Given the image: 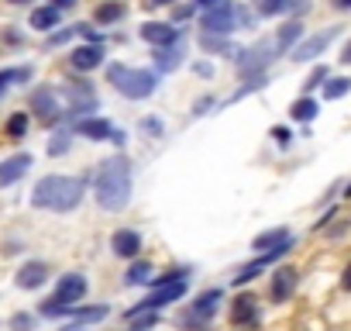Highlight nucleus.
Masks as SVG:
<instances>
[{"label":"nucleus","instance_id":"42","mask_svg":"<svg viewBox=\"0 0 351 331\" xmlns=\"http://www.w3.org/2000/svg\"><path fill=\"white\" fill-rule=\"evenodd\" d=\"M341 62H348V66H351V42L344 45V52H341Z\"/></svg>","mask_w":351,"mask_h":331},{"label":"nucleus","instance_id":"35","mask_svg":"<svg viewBox=\"0 0 351 331\" xmlns=\"http://www.w3.org/2000/svg\"><path fill=\"white\" fill-rule=\"evenodd\" d=\"M69 148V135H56V141L49 145V155H62Z\"/></svg>","mask_w":351,"mask_h":331},{"label":"nucleus","instance_id":"40","mask_svg":"<svg viewBox=\"0 0 351 331\" xmlns=\"http://www.w3.org/2000/svg\"><path fill=\"white\" fill-rule=\"evenodd\" d=\"M145 128H148V131H158V135H162V121H155V117H148V121H145Z\"/></svg>","mask_w":351,"mask_h":331},{"label":"nucleus","instance_id":"47","mask_svg":"<svg viewBox=\"0 0 351 331\" xmlns=\"http://www.w3.org/2000/svg\"><path fill=\"white\" fill-rule=\"evenodd\" d=\"M344 197H351V187H348V194H344Z\"/></svg>","mask_w":351,"mask_h":331},{"label":"nucleus","instance_id":"33","mask_svg":"<svg viewBox=\"0 0 351 331\" xmlns=\"http://www.w3.org/2000/svg\"><path fill=\"white\" fill-rule=\"evenodd\" d=\"M200 45H204L207 52H221V49H224V38H221V35H210V32H204Z\"/></svg>","mask_w":351,"mask_h":331},{"label":"nucleus","instance_id":"11","mask_svg":"<svg viewBox=\"0 0 351 331\" xmlns=\"http://www.w3.org/2000/svg\"><path fill=\"white\" fill-rule=\"evenodd\" d=\"M141 38L152 42L155 49H165V45H172L176 38H180V32H176L172 25H162V21H148V25H141Z\"/></svg>","mask_w":351,"mask_h":331},{"label":"nucleus","instance_id":"7","mask_svg":"<svg viewBox=\"0 0 351 331\" xmlns=\"http://www.w3.org/2000/svg\"><path fill=\"white\" fill-rule=\"evenodd\" d=\"M32 111H35V114H38V121H45V124H56V121H62L59 90H52V87H38V90L32 93Z\"/></svg>","mask_w":351,"mask_h":331},{"label":"nucleus","instance_id":"41","mask_svg":"<svg viewBox=\"0 0 351 331\" xmlns=\"http://www.w3.org/2000/svg\"><path fill=\"white\" fill-rule=\"evenodd\" d=\"M341 283H344V290H351V266H344V276H341Z\"/></svg>","mask_w":351,"mask_h":331},{"label":"nucleus","instance_id":"1","mask_svg":"<svg viewBox=\"0 0 351 331\" xmlns=\"http://www.w3.org/2000/svg\"><path fill=\"white\" fill-rule=\"evenodd\" d=\"M131 201V166L114 155L107 162H100L97 170V204L104 211H124Z\"/></svg>","mask_w":351,"mask_h":331},{"label":"nucleus","instance_id":"21","mask_svg":"<svg viewBox=\"0 0 351 331\" xmlns=\"http://www.w3.org/2000/svg\"><path fill=\"white\" fill-rule=\"evenodd\" d=\"M293 235H289V228H276V231H262L255 242H252V249H258V252H269V249H276V245H282V242H289Z\"/></svg>","mask_w":351,"mask_h":331},{"label":"nucleus","instance_id":"30","mask_svg":"<svg viewBox=\"0 0 351 331\" xmlns=\"http://www.w3.org/2000/svg\"><path fill=\"white\" fill-rule=\"evenodd\" d=\"M255 8H258V14L276 18V14H282V11L289 8V0H255Z\"/></svg>","mask_w":351,"mask_h":331},{"label":"nucleus","instance_id":"39","mask_svg":"<svg viewBox=\"0 0 351 331\" xmlns=\"http://www.w3.org/2000/svg\"><path fill=\"white\" fill-rule=\"evenodd\" d=\"M76 4H80V0H52L56 11H69V8H76Z\"/></svg>","mask_w":351,"mask_h":331},{"label":"nucleus","instance_id":"6","mask_svg":"<svg viewBox=\"0 0 351 331\" xmlns=\"http://www.w3.org/2000/svg\"><path fill=\"white\" fill-rule=\"evenodd\" d=\"M59 93L69 100V114L76 121L80 117H90V111H97V93L90 90V83H73V87H62Z\"/></svg>","mask_w":351,"mask_h":331},{"label":"nucleus","instance_id":"22","mask_svg":"<svg viewBox=\"0 0 351 331\" xmlns=\"http://www.w3.org/2000/svg\"><path fill=\"white\" fill-rule=\"evenodd\" d=\"M124 18V4H117V0H104V4L93 11V21L97 25H114Z\"/></svg>","mask_w":351,"mask_h":331},{"label":"nucleus","instance_id":"9","mask_svg":"<svg viewBox=\"0 0 351 331\" xmlns=\"http://www.w3.org/2000/svg\"><path fill=\"white\" fill-rule=\"evenodd\" d=\"M83 297H86V279H83L80 273H66V276L59 279V286H56V300L76 304V300H83Z\"/></svg>","mask_w":351,"mask_h":331},{"label":"nucleus","instance_id":"13","mask_svg":"<svg viewBox=\"0 0 351 331\" xmlns=\"http://www.w3.org/2000/svg\"><path fill=\"white\" fill-rule=\"evenodd\" d=\"M73 128H76V135H83V138H90V141L114 138V128H110V121H104V117H80Z\"/></svg>","mask_w":351,"mask_h":331},{"label":"nucleus","instance_id":"29","mask_svg":"<svg viewBox=\"0 0 351 331\" xmlns=\"http://www.w3.org/2000/svg\"><path fill=\"white\" fill-rule=\"evenodd\" d=\"M4 131H8V138H25V131H28V114H25V111H18V114L8 121V128H4Z\"/></svg>","mask_w":351,"mask_h":331},{"label":"nucleus","instance_id":"28","mask_svg":"<svg viewBox=\"0 0 351 331\" xmlns=\"http://www.w3.org/2000/svg\"><path fill=\"white\" fill-rule=\"evenodd\" d=\"M348 90H351V80H344V76L327 80V87H324V100H337V97H344Z\"/></svg>","mask_w":351,"mask_h":331},{"label":"nucleus","instance_id":"10","mask_svg":"<svg viewBox=\"0 0 351 331\" xmlns=\"http://www.w3.org/2000/svg\"><path fill=\"white\" fill-rule=\"evenodd\" d=\"M110 249H114V255H121V259H134V255L141 252V235L131 231V228H121V231H114Z\"/></svg>","mask_w":351,"mask_h":331},{"label":"nucleus","instance_id":"31","mask_svg":"<svg viewBox=\"0 0 351 331\" xmlns=\"http://www.w3.org/2000/svg\"><path fill=\"white\" fill-rule=\"evenodd\" d=\"M262 269H265V262H262V259H255L252 266H245V269H241V273L234 276V286H241V283H252V279H255V276H258Z\"/></svg>","mask_w":351,"mask_h":331},{"label":"nucleus","instance_id":"15","mask_svg":"<svg viewBox=\"0 0 351 331\" xmlns=\"http://www.w3.org/2000/svg\"><path fill=\"white\" fill-rule=\"evenodd\" d=\"M293 290H296V269H289V266L276 269V276H272V290H269L272 300H276V304H286Z\"/></svg>","mask_w":351,"mask_h":331},{"label":"nucleus","instance_id":"27","mask_svg":"<svg viewBox=\"0 0 351 331\" xmlns=\"http://www.w3.org/2000/svg\"><path fill=\"white\" fill-rule=\"evenodd\" d=\"M107 314V307H66V317H76V321H100Z\"/></svg>","mask_w":351,"mask_h":331},{"label":"nucleus","instance_id":"14","mask_svg":"<svg viewBox=\"0 0 351 331\" xmlns=\"http://www.w3.org/2000/svg\"><path fill=\"white\" fill-rule=\"evenodd\" d=\"M100 62H104V45H83V49H76V52L69 56V66L80 69V73H90V69H97Z\"/></svg>","mask_w":351,"mask_h":331},{"label":"nucleus","instance_id":"23","mask_svg":"<svg viewBox=\"0 0 351 331\" xmlns=\"http://www.w3.org/2000/svg\"><path fill=\"white\" fill-rule=\"evenodd\" d=\"M289 117H293V121H313V117H317V100H313V97H300V100H293Z\"/></svg>","mask_w":351,"mask_h":331},{"label":"nucleus","instance_id":"17","mask_svg":"<svg viewBox=\"0 0 351 331\" xmlns=\"http://www.w3.org/2000/svg\"><path fill=\"white\" fill-rule=\"evenodd\" d=\"M155 69L158 73H172V69H180L183 62V45H165V49H155Z\"/></svg>","mask_w":351,"mask_h":331},{"label":"nucleus","instance_id":"37","mask_svg":"<svg viewBox=\"0 0 351 331\" xmlns=\"http://www.w3.org/2000/svg\"><path fill=\"white\" fill-rule=\"evenodd\" d=\"M11 324H14L18 331H28V328H32V317H28V314H18V317H14Z\"/></svg>","mask_w":351,"mask_h":331},{"label":"nucleus","instance_id":"20","mask_svg":"<svg viewBox=\"0 0 351 331\" xmlns=\"http://www.w3.org/2000/svg\"><path fill=\"white\" fill-rule=\"evenodd\" d=\"M231 321L234 324H255V297H238L234 307H231Z\"/></svg>","mask_w":351,"mask_h":331},{"label":"nucleus","instance_id":"26","mask_svg":"<svg viewBox=\"0 0 351 331\" xmlns=\"http://www.w3.org/2000/svg\"><path fill=\"white\" fill-rule=\"evenodd\" d=\"M21 80H32V66H21V69H0V97L11 83H21Z\"/></svg>","mask_w":351,"mask_h":331},{"label":"nucleus","instance_id":"4","mask_svg":"<svg viewBox=\"0 0 351 331\" xmlns=\"http://www.w3.org/2000/svg\"><path fill=\"white\" fill-rule=\"evenodd\" d=\"M107 76H110V83L117 87V93H124V97H131V100H145V97H152V93H155V87H158V76H155V73H148V69L110 66V69H107Z\"/></svg>","mask_w":351,"mask_h":331},{"label":"nucleus","instance_id":"3","mask_svg":"<svg viewBox=\"0 0 351 331\" xmlns=\"http://www.w3.org/2000/svg\"><path fill=\"white\" fill-rule=\"evenodd\" d=\"M186 286H190V279H186V273H183V269L165 273V276H158V279H155V293H152V297H145L141 304H134L124 317L131 321V317L152 314V310H158V307H165V304H172V300H180V297H186Z\"/></svg>","mask_w":351,"mask_h":331},{"label":"nucleus","instance_id":"24","mask_svg":"<svg viewBox=\"0 0 351 331\" xmlns=\"http://www.w3.org/2000/svg\"><path fill=\"white\" fill-rule=\"evenodd\" d=\"M217 304H221V290H207V293H200V300L193 304V317H210V314L217 310Z\"/></svg>","mask_w":351,"mask_h":331},{"label":"nucleus","instance_id":"34","mask_svg":"<svg viewBox=\"0 0 351 331\" xmlns=\"http://www.w3.org/2000/svg\"><path fill=\"white\" fill-rule=\"evenodd\" d=\"M324 83H327V66H317V69L310 73V80H306L303 87H306V90H313V87H324Z\"/></svg>","mask_w":351,"mask_h":331},{"label":"nucleus","instance_id":"18","mask_svg":"<svg viewBox=\"0 0 351 331\" xmlns=\"http://www.w3.org/2000/svg\"><path fill=\"white\" fill-rule=\"evenodd\" d=\"M300 35H303V25H300V21L282 25V28H279V35L272 38V42H276V52H289V49H296Z\"/></svg>","mask_w":351,"mask_h":331},{"label":"nucleus","instance_id":"2","mask_svg":"<svg viewBox=\"0 0 351 331\" xmlns=\"http://www.w3.org/2000/svg\"><path fill=\"white\" fill-rule=\"evenodd\" d=\"M86 194V183L80 176H45L35 183V194H32V204L42 207V211H73L80 207Z\"/></svg>","mask_w":351,"mask_h":331},{"label":"nucleus","instance_id":"36","mask_svg":"<svg viewBox=\"0 0 351 331\" xmlns=\"http://www.w3.org/2000/svg\"><path fill=\"white\" fill-rule=\"evenodd\" d=\"M73 32H76V28H66V32L52 35V38H49V45H62V42H69V38H73Z\"/></svg>","mask_w":351,"mask_h":331},{"label":"nucleus","instance_id":"16","mask_svg":"<svg viewBox=\"0 0 351 331\" xmlns=\"http://www.w3.org/2000/svg\"><path fill=\"white\" fill-rule=\"evenodd\" d=\"M45 279H49V266L45 262H28V266L18 269V286L21 290H38Z\"/></svg>","mask_w":351,"mask_h":331},{"label":"nucleus","instance_id":"19","mask_svg":"<svg viewBox=\"0 0 351 331\" xmlns=\"http://www.w3.org/2000/svg\"><path fill=\"white\" fill-rule=\"evenodd\" d=\"M56 25H59V11H56L52 4L32 11V28H35V32H52Z\"/></svg>","mask_w":351,"mask_h":331},{"label":"nucleus","instance_id":"25","mask_svg":"<svg viewBox=\"0 0 351 331\" xmlns=\"http://www.w3.org/2000/svg\"><path fill=\"white\" fill-rule=\"evenodd\" d=\"M124 283L128 286H141V283H152V266L148 262H134L128 273H124Z\"/></svg>","mask_w":351,"mask_h":331},{"label":"nucleus","instance_id":"43","mask_svg":"<svg viewBox=\"0 0 351 331\" xmlns=\"http://www.w3.org/2000/svg\"><path fill=\"white\" fill-rule=\"evenodd\" d=\"M193 4H197V8H214L217 0H193Z\"/></svg>","mask_w":351,"mask_h":331},{"label":"nucleus","instance_id":"45","mask_svg":"<svg viewBox=\"0 0 351 331\" xmlns=\"http://www.w3.org/2000/svg\"><path fill=\"white\" fill-rule=\"evenodd\" d=\"M155 4H172V0H148V8H155Z\"/></svg>","mask_w":351,"mask_h":331},{"label":"nucleus","instance_id":"5","mask_svg":"<svg viewBox=\"0 0 351 331\" xmlns=\"http://www.w3.org/2000/svg\"><path fill=\"white\" fill-rule=\"evenodd\" d=\"M234 25H238V8L231 0H217V4L207 8V14H204V28L210 35H231Z\"/></svg>","mask_w":351,"mask_h":331},{"label":"nucleus","instance_id":"12","mask_svg":"<svg viewBox=\"0 0 351 331\" xmlns=\"http://www.w3.org/2000/svg\"><path fill=\"white\" fill-rule=\"evenodd\" d=\"M28 166H32V155H25V152L4 159V162H0V187H11L14 180H21L28 173Z\"/></svg>","mask_w":351,"mask_h":331},{"label":"nucleus","instance_id":"38","mask_svg":"<svg viewBox=\"0 0 351 331\" xmlns=\"http://www.w3.org/2000/svg\"><path fill=\"white\" fill-rule=\"evenodd\" d=\"M272 138H276L279 145H286V141H289V128H272Z\"/></svg>","mask_w":351,"mask_h":331},{"label":"nucleus","instance_id":"8","mask_svg":"<svg viewBox=\"0 0 351 331\" xmlns=\"http://www.w3.org/2000/svg\"><path fill=\"white\" fill-rule=\"evenodd\" d=\"M337 35H341V28H327V32H320V35L306 38L303 45H296V49H293V59H296V62H310V59H317V56H320V52L337 38Z\"/></svg>","mask_w":351,"mask_h":331},{"label":"nucleus","instance_id":"44","mask_svg":"<svg viewBox=\"0 0 351 331\" xmlns=\"http://www.w3.org/2000/svg\"><path fill=\"white\" fill-rule=\"evenodd\" d=\"M334 8H341V11H348V8H351V0H334Z\"/></svg>","mask_w":351,"mask_h":331},{"label":"nucleus","instance_id":"48","mask_svg":"<svg viewBox=\"0 0 351 331\" xmlns=\"http://www.w3.org/2000/svg\"><path fill=\"white\" fill-rule=\"evenodd\" d=\"M73 331H76V328H73Z\"/></svg>","mask_w":351,"mask_h":331},{"label":"nucleus","instance_id":"46","mask_svg":"<svg viewBox=\"0 0 351 331\" xmlns=\"http://www.w3.org/2000/svg\"><path fill=\"white\" fill-rule=\"evenodd\" d=\"M8 4H18L21 8V4H32V0H8Z\"/></svg>","mask_w":351,"mask_h":331},{"label":"nucleus","instance_id":"32","mask_svg":"<svg viewBox=\"0 0 351 331\" xmlns=\"http://www.w3.org/2000/svg\"><path fill=\"white\" fill-rule=\"evenodd\" d=\"M158 324V314L152 310V314H145V317H131V331H148V328H155Z\"/></svg>","mask_w":351,"mask_h":331}]
</instances>
